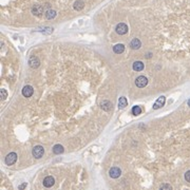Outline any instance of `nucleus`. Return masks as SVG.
<instances>
[{
    "mask_svg": "<svg viewBox=\"0 0 190 190\" xmlns=\"http://www.w3.org/2000/svg\"><path fill=\"white\" fill-rule=\"evenodd\" d=\"M32 154L35 158H40L45 154V149L42 146H35L32 150Z\"/></svg>",
    "mask_w": 190,
    "mask_h": 190,
    "instance_id": "f257e3e1",
    "label": "nucleus"
},
{
    "mask_svg": "<svg viewBox=\"0 0 190 190\" xmlns=\"http://www.w3.org/2000/svg\"><path fill=\"white\" fill-rule=\"evenodd\" d=\"M185 180L190 183V170H188L187 172L185 173Z\"/></svg>",
    "mask_w": 190,
    "mask_h": 190,
    "instance_id": "4be33fe9",
    "label": "nucleus"
},
{
    "mask_svg": "<svg viewBox=\"0 0 190 190\" xmlns=\"http://www.w3.org/2000/svg\"><path fill=\"white\" fill-rule=\"evenodd\" d=\"M115 31L118 35H125L128 33V25L126 23H118L116 25Z\"/></svg>",
    "mask_w": 190,
    "mask_h": 190,
    "instance_id": "7ed1b4c3",
    "label": "nucleus"
},
{
    "mask_svg": "<svg viewBox=\"0 0 190 190\" xmlns=\"http://www.w3.org/2000/svg\"><path fill=\"white\" fill-rule=\"evenodd\" d=\"M46 17H47V19H53L56 17V12L54 10H48L46 12Z\"/></svg>",
    "mask_w": 190,
    "mask_h": 190,
    "instance_id": "a211bd4d",
    "label": "nucleus"
},
{
    "mask_svg": "<svg viewBox=\"0 0 190 190\" xmlns=\"http://www.w3.org/2000/svg\"><path fill=\"white\" fill-rule=\"evenodd\" d=\"M188 106L190 107V99H189V100H188Z\"/></svg>",
    "mask_w": 190,
    "mask_h": 190,
    "instance_id": "b1692460",
    "label": "nucleus"
},
{
    "mask_svg": "<svg viewBox=\"0 0 190 190\" xmlns=\"http://www.w3.org/2000/svg\"><path fill=\"white\" fill-rule=\"evenodd\" d=\"M74 10L75 11H80V10H82L84 9V7H85V2L84 1H82V0H77V1H75L74 2Z\"/></svg>",
    "mask_w": 190,
    "mask_h": 190,
    "instance_id": "2eb2a0df",
    "label": "nucleus"
},
{
    "mask_svg": "<svg viewBox=\"0 0 190 190\" xmlns=\"http://www.w3.org/2000/svg\"><path fill=\"white\" fill-rule=\"evenodd\" d=\"M121 174V170L118 167H113L110 169V171H109V175H110V178H119Z\"/></svg>",
    "mask_w": 190,
    "mask_h": 190,
    "instance_id": "39448f33",
    "label": "nucleus"
},
{
    "mask_svg": "<svg viewBox=\"0 0 190 190\" xmlns=\"http://www.w3.org/2000/svg\"><path fill=\"white\" fill-rule=\"evenodd\" d=\"M32 13L36 16H40L42 13H43V8L39 4L35 5V7H33V9H32Z\"/></svg>",
    "mask_w": 190,
    "mask_h": 190,
    "instance_id": "9b49d317",
    "label": "nucleus"
},
{
    "mask_svg": "<svg viewBox=\"0 0 190 190\" xmlns=\"http://www.w3.org/2000/svg\"><path fill=\"white\" fill-rule=\"evenodd\" d=\"M135 85L138 88H145L148 85V79L145 76H138L135 80Z\"/></svg>",
    "mask_w": 190,
    "mask_h": 190,
    "instance_id": "20e7f679",
    "label": "nucleus"
},
{
    "mask_svg": "<svg viewBox=\"0 0 190 190\" xmlns=\"http://www.w3.org/2000/svg\"><path fill=\"white\" fill-rule=\"evenodd\" d=\"M54 184H55V180L53 176H47V178H45V180H43V186L47 188L52 187Z\"/></svg>",
    "mask_w": 190,
    "mask_h": 190,
    "instance_id": "1a4fd4ad",
    "label": "nucleus"
},
{
    "mask_svg": "<svg viewBox=\"0 0 190 190\" xmlns=\"http://www.w3.org/2000/svg\"><path fill=\"white\" fill-rule=\"evenodd\" d=\"M165 101H166L165 96H160L157 98V100L155 101V104L153 105V109H154V110H157V109L162 108V107L165 105Z\"/></svg>",
    "mask_w": 190,
    "mask_h": 190,
    "instance_id": "6e6552de",
    "label": "nucleus"
},
{
    "mask_svg": "<svg viewBox=\"0 0 190 190\" xmlns=\"http://www.w3.org/2000/svg\"><path fill=\"white\" fill-rule=\"evenodd\" d=\"M100 108L104 110V111H110L112 108V103L109 100H103L100 103Z\"/></svg>",
    "mask_w": 190,
    "mask_h": 190,
    "instance_id": "9d476101",
    "label": "nucleus"
},
{
    "mask_svg": "<svg viewBox=\"0 0 190 190\" xmlns=\"http://www.w3.org/2000/svg\"><path fill=\"white\" fill-rule=\"evenodd\" d=\"M7 97H8V92H7V90L1 89V92H0V98H1V100H5Z\"/></svg>",
    "mask_w": 190,
    "mask_h": 190,
    "instance_id": "aec40b11",
    "label": "nucleus"
},
{
    "mask_svg": "<svg viewBox=\"0 0 190 190\" xmlns=\"http://www.w3.org/2000/svg\"><path fill=\"white\" fill-rule=\"evenodd\" d=\"M34 93V89L31 86H25L22 89V95L25 97H31Z\"/></svg>",
    "mask_w": 190,
    "mask_h": 190,
    "instance_id": "0eeeda50",
    "label": "nucleus"
},
{
    "mask_svg": "<svg viewBox=\"0 0 190 190\" xmlns=\"http://www.w3.org/2000/svg\"><path fill=\"white\" fill-rule=\"evenodd\" d=\"M160 190H171L172 189V187H171L170 185H168V184H163V185L160 187Z\"/></svg>",
    "mask_w": 190,
    "mask_h": 190,
    "instance_id": "412c9836",
    "label": "nucleus"
},
{
    "mask_svg": "<svg viewBox=\"0 0 190 190\" xmlns=\"http://www.w3.org/2000/svg\"><path fill=\"white\" fill-rule=\"evenodd\" d=\"M132 114L135 116L139 115V114H142V108L139 106H134L133 108H132Z\"/></svg>",
    "mask_w": 190,
    "mask_h": 190,
    "instance_id": "6ab92c4d",
    "label": "nucleus"
},
{
    "mask_svg": "<svg viewBox=\"0 0 190 190\" xmlns=\"http://www.w3.org/2000/svg\"><path fill=\"white\" fill-rule=\"evenodd\" d=\"M130 47L132 48L133 50H138L139 48L142 47V42L139 39H137V38H134L132 41L130 42Z\"/></svg>",
    "mask_w": 190,
    "mask_h": 190,
    "instance_id": "f8f14e48",
    "label": "nucleus"
},
{
    "mask_svg": "<svg viewBox=\"0 0 190 190\" xmlns=\"http://www.w3.org/2000/svg\"><path fill=\"white\" fill-rule=\"evenodd\" d=\"M25 187H27V183H25V184H22V185H20L18 188H19V189H23V188H25Z\"/></svg>",
    "mask_w": 190,
    "mask_h": 190,
    "instance_id": "5701e85b",
    "label": "nucleus"
},
{
    "mask_svg": "<svg viewBox=\"0 0 190 190\" xmlns=\"http://www.w3.org/2000/svg\"><path fill=\"white\" fill-rule=\"evenodd\" d=\"M16 160H17V154H16L15 152H11L5 156L4 162L7 165L11 166V165H14V164L16 163Z\"/></svg>",
    "mask_w": 190,
    "mask_h": 190,
    "instance_id": "f03ea898",
    "label": "nucleus"
},
{
    "mask_svg": "<svg viewBox=\"0 0 190 190\" xmlns=\"http://www.w3.org/2000/svg\"><path fill=\"white\" fill-rule=\"evenodd\" d=\"M128 106V101H127V98L126 97H121L118 100V108L119 109H124L126 108Z\"/></svg>",
    "mask_w": 190,
    "mask_h": 190,
    "instance_id": "dca6fc26",
    "label": "nucleus"
},
{
    "mask_svg": "<svg viewBox=\"0 0 190 190\" xmlns=\"http://www.w3.org/2000/svg\"><path fill=\"white\" fill-rule=\"evenodd\" d=\"M113 51H114V53H116V54H121V53H124V51H125V46L121 45V43L115 45L113 47Z\"/></svg>",
    "mask_w": 190,
    "mask_h": 190,
    "instance_id": "ddd939ff",
    "label": "nucleus"
},
{
    "mask_svg": "<svg viewBox=\"0 0 190 190\" xmlns=\"http://www.w3.org/2000/svg\"><path fill=\"white\" fill-rule=\"evenodd\" d=\"M144 68H145V66H144V64L142 61H135L133 64V70L134 71H143Z\"/></svg>",
    "mask_w": 190,
    "mask_h": 190,
    "instance_id": "4468645a",
    "label": "nucleus"
},
{
    "mask_svg": "<svg viewBox=\"0 0 190 190\" xmlns=\"http://www.w3.org/2000/svg\"><path fill=\"white\" fill-rule=\"evenodd\" d=\"M64 147H62L61 145H55L54 147H53V152L55 153V154H61L62 152H64Z\"/></svg>",
    "mask_w": 190,
    "mask_h": 190,
    "instance_id": "f3484780",
    "label": "nucleus"
},
{
    "mask_svg": "<svg viewBox=\"0 0 190 190\" xmlns=\"http://www.w3.org/2000/svg\"><path fill=\"white\" fill-rule=\"evenodd\" d=\"M29 64H30V67L32 68V69H37V68L40 66L39 58L36 56H32L30 59H29Z\"/></svg>",
    "mask_w": 190,
    "mask_h": 190,
    "instance_id": "423d86ee",
    "label": "nucleus"
}]
</instances>
